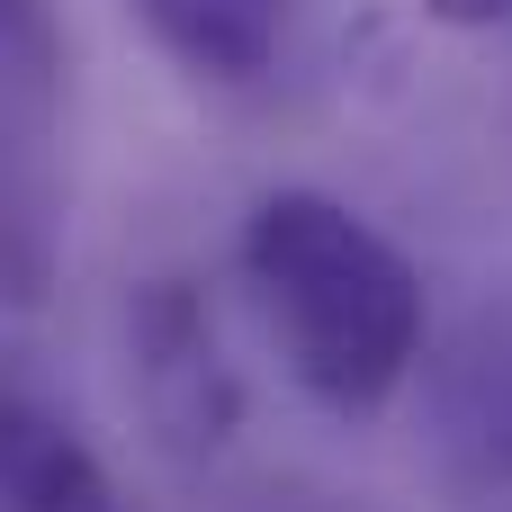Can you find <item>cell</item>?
Masks as SVG:
<instances>
[{"instance_id":"cell-4","label":"cell","mask_w":512,"mask_h":512,"mask_svg":"<svg viewBox=\"0 0 512 512\" xmlns=\"http://www.w3.org/2000/svg\"><path fill=\"white\" fill-rule=\"evenodd\" d=\"M135 18L189 81L243 90V81H261L279 63L297 0H135Z\"/></svg>"},{"instance_id":"cell-6","label":"cell","mask_w":512,"mask_h":512,"mask_svg":"<svg viewBox=\"0 0 512 512\" xmlns=\"http://www.w3.org/2000/svg\"><path fill=\"white\" fill-rule=\"evenodd\" d=\"M441 27H512V0H423Z\"/></svg>"},{"instance_id":"cell-3","label":"cell","mask_w":512,"mask_h":512,"mask_svg":"<svg viewBox=\"0 0 512 512\" xmlns=\"http://www.w3.org/2000/svg\"><path fill=\"white\" fill-rule=\"evenodd\" d=\"M0 512H117L99 450L18 351H0Z\"/></svg>"},{"instance_id":"cell-1","label":"cell","mask_w":512,"mask_h":512,"mask_svg":"<svg viewBox=\"0 0 512 512\" xmlns=\"http://www.w3.org/2000/svg\"><path fill=\"white\" fill-rule=\"evenodd\" d=\"M243 279L324 414H378L423 360V279L414 261L324 189H270L243 216Z\"/></svg>"},{"instance_id":"cell-2","label":"cell","mask_w":512,"mask_h":512,"mask_svg":"<svg viewBox=\"0 0 512 512\" xmlns=\"http://www.w3.org/2000/svg\"><path fill=\"white\" fill-rule=\"evenodd\" d=\"M135 396H144V423L171 459H216L234 441V414H243V387L216 351V324L207 306L162 279L135 297Z\"/></svg>"},{"instance_id":"cell-5","label":"cell","mask_w":512,"mask_h":512,"mask_svg":"<svg viewBox=\"0 0 512 512\" xmlns=\"http://www.w3.org/2000/svg\"><path fill=\"white\" fill-rule=\"evenodd\" d=\"M441 423H450V450H459L477 477H512V333L477 342V351L450 369Z\"/></svg>"}]
</instances>
